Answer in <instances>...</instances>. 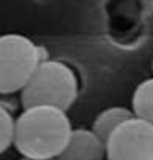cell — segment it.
<instances>
[{
	"instance_id": "obj_1",
	"label": "cell",
	"mask_w": 153,
	"mask_h": 160,
	"mask_svg": "<svg viewBox=\"0 0 153 160\" xmlns=\"http://www.w3.org/2000/svg\"><path fill=\"white\" fill-rule=\"evenodd\" d=\"M68 111L53 106L23 108L15 119L13 147L22 157L56 160L71 135Z\"/></svg>"
},
{
	"instance_id": "obj_2",
	"label": "cell",
	"mask_w": 153,
	"mask_h": 160,
	"mask_svg": "<svg viewBox=\"0 0 153 160\" xmlns=\"http://www.w3.org/2000/svg\"><path fill=\"white\" fill-rule=\"evenodd\" d=\"M79 94V79L68 63L43 60L20 91L23 108L53 106L68 111Z\"/></svg>"
},
{
	"instance_id": "obj_3",
	"label": "cell",
	"mask_w": 153,
	"mask_h": 160,
	"mask_svg": "<svg viewBox=\"0 0 153 160\" xmlns=\"http://www.w3.org/2000/svg\"><path fill=\"white\" fill-rule=\"evenodd\" d=\"M46 60L43 50L25 35L0 37V94H17L25 88L38 64Z\"/></svg>"
},
{
	"instance_id": "obj_4",
	"label": "cell",
	"mask_w": 153,
	"mask_h": 160,
	"mask_svg": "<svg viewBox=\"0 0 153 160\" xmlns=\"http://www.w3.org/2000/svg\"><path fill=\"white\" fill-rule=\"evenodd\" d=\"M107 160H153V124L133 116L109 137Z\"/></svg>"
},
{
	"instance_id": "obj_5",
	"label": "cell",
	"mask_w": 153,
	"mask_h": 160,
	"mask_svg": "<svg viewBox=\"0 0 153 160\" xmlns=\"http://www.w3.org/2000/svg\"><path fill=\"white\" fill-rule=\"evenodd\" d=\"M56 160H107L105 142L92 129H73Z\"/></svg>"
},
{
	"instance_id": "obj_6",
	"label": "cell",
	"mask_w": 153,
	"mask_h": 160,
	"mask_svg": "<svg viewBox=\"0 0 153 160\" xmlns=\"http://www.w3.org/2000/svg\"><path fill=\"white\" fill-rule=\"evenodd\" d=\"M133 116L135 114H133L132 109L120 108V106H117V108H109V109L102 111L101 114L96 117V121L92 124V130L107 144L110 135H112L123 122L132 119Z\"/></svg>"
},
{
	"instance_id": "obj_7",
	"label": "cell",
	"mask_w": 153,
	"mask_h": 160,
	"mask_svg": "<svg viewBox=\"0 0 153 160\" xmlns=\"http://www.w3.org/2000/svg\"><path fill=\"white\" fill-rule=\"evenodd\" d=\"M132 111L137 117L153 124V76L135 88L132 96Z\"/></svg>"
},
{
	"instance_id": "obj_8",
	"label": "cell",
	"mask_w": 153,
	"mask_h": 160,
	"mask_svg": "<svg viewBox=\"0 0 153 160\" xmlns=\"http://www.w3.org/2000/svg\"><path fill=\"white\" fill-rule=\"evenodd\" d=\"M13 135H15V119L0 104V153L7 152L13 145Z\"/></svg>"
},
{
	"instance_id": "obj_9",
	"label": "cell",
	"mask_w": 153,
	"mask_h": 160,
	"mask_svg": "<svg viewBox=\"0 0 153 160\" xmlns=\"http://www.w3.org/2000/svg\"><path fill=\"white\" fill-rule=\"evenodd\" d=\"M20 160H38V158H28V157H22Z\"/></svg>"
},
{
	"instance_id": "obj_10",
	"label": "cell",
	"mask_w": 153,
	"mask_h": 160,
	"mask_svg": "<svg viewBox=\"0 0 153 160\" xmlns=\"http://www.w3.org/2000/svg\"><path fill=\"white\" fill-rule=\"evenodd\" d=\"M151 68H153V64H151Z\"/></svg>"
}]
</instances>
